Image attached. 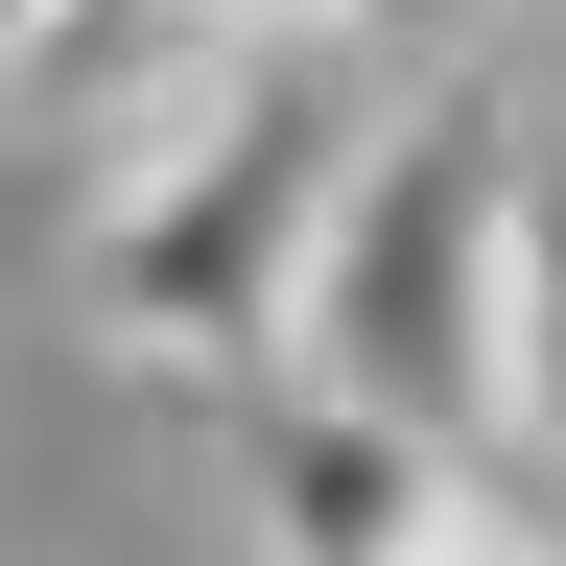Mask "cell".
I'll use <instances>...</instances> for the list:
<instances>
[{
	"instance_id": "obj_6",
	"label": "cell",
	"mask_w": 566,
	"mask_h": 566,
	"mask_svg": "<svg viewBox=\"0 0 566 566\" xmlns=\"http://www.w3.org/2000/svg\"><path fill=\"white\" fill-rule=\"evenodd\" d=\"M495 24L520 0H283V48H331V71H495Z\"/></svg>"
},
{
	"instance_id": "obj_5",
	"label": "cell",
	"mask_w": 566,
	"mask_h": 566,
	"mask_svg": "<svg viewBox=\"0 0 566 566\" xmlns=\"http://www.w3.org/2000/svg\"><path fill=\"white\" fill-rule=\"evenodd\" d=\"M495 449L566 472V142H520V237H495Z\"/></svg>"
},
{
	"instance_id": "obj_7",
	"label": "cell",
	"mask_w": 566,
	"mask_h": 566,
	"mask_svg": "<svg viewBox=\"0 0 566 566\" xmlns=\"http://www.w3.org/2000/svg\"><path fill=\"white\" fill-rule=\"evenodd\" d=\"M401 566H566V495H543V472H495V449H472L449 495H424V543H401Z\"/></svg>"
},
{
	"instance_id": "obj_1",
	"label": "cell",
	"mask_w": 566,
	"mask_h": 566,
	"mask_svg": "<svg viewBox=\"0 0 566 566\" xmlns=\"http://www.w3.org/2000/svg\"><path fill=\"white\" fill-rule=\"evenodd\" d=\"M354 118H378V71L260 48L212 118H166L142 166H95L71 189V331H95L118 378H166V401L283 378V283H307V212L354 166Z\"/></svg>"
},
{
	"instance_id": "obj_4",
	"label": "cell",
	"mask_w": 566,
	"mask_h": 566,
	"mask_svg": "<svg viewBox=\"0 0 566 566\" xmlns=\"http://www.w3.org/2000/svg\"><path fill=\"white\" fill-rule=\"evenodd\" d=\"M212 449H237V566H401L424 495L472 472V449H401V424H354V401H307V378H237Z\"/></svg>"
},
{
	"instance_id": "obj_3",
	"label": "cell",
	"mask_w": 566,
	"mask_h": 566,
	"mask_svg": "<svg viewBox=\"0 0 566 566\" xmlns=\"http://www.w3.org/2000/svg\"><path fill=\"white\" fill-rule=\"evenodd\" d=\"M260 48H283V0H0V118H24V166L95 189L166 118H212Z\"/></svg>"
},
{
	"instance_id": "obj_2",
	"label": "cell",
	"mask_w": 566,
	"mask_h": 566,
	"mask_svg": "<svg viewBox=\"0 0 566 566\" xmlns=\"http://www.w3.org/2000/svg\"><path fill=\"white\" fill-rule=\"evenodd\" d=\"M520 95L495 71H424V95L354 118V166L307 212V283H283V378L401 424V449H495V237H520Z\"/></svg>"
}]
</instances>
